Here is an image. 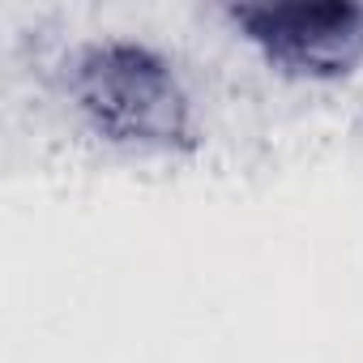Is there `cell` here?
<instances>
[{
	"mask_svg": "<svg viewBox=\"0 0 363 363\" xmlns=\"http://www.w3.org/2000/svg\"><path fill=\"white\" fill-rule=\"evenodd\" d=\"M235 22L282 65L303 73H342L363 56L359 0H286V5H235Z\"/></svg>",
	"mask_w": 363,
	"mask_h": 363,
	"instance_id": "obj_2",
	"label": "cell"
},
{
	"mask_svg": "<svg viewBox=\"0 0 363 363\" xmlns=\"http://www.w3.org/2000/svg\"><path fill=\"white\" fill-rule=\"evenodd\" d=\"M73 90L90 120L116 141L175 145L189 137V103L171 69L137 43H94L82 52Z\"/></svg>",
	"mask_w": 363,
	"mask_h": 363,
	"instance_id": "obj_1",
	"label": "cell"
}]
</instances>
